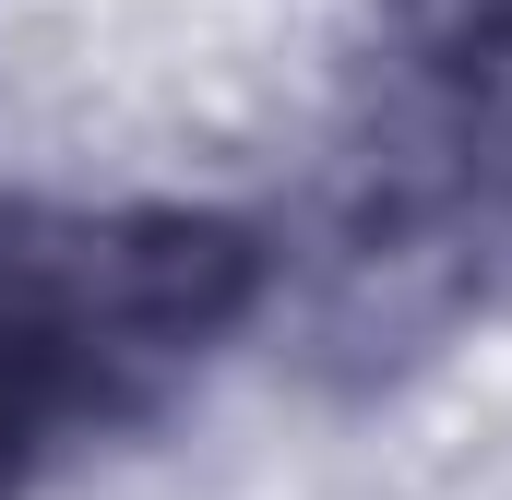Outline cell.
<instances>
[{"instance_id":"1","label":"cell","mask_w":512,"mask_h":500,"mask_svg":"<svg viewBox=\"0 0 512 500\" xmlns=\"http://www.w3.org/2000/svg\"><path fill=\"white\" fill-rule=\"evenodd\" d=\"M251 239L215 215H120L60 250V298L84 346H203L251 310Z\"/></svg>"}]
</instances>
